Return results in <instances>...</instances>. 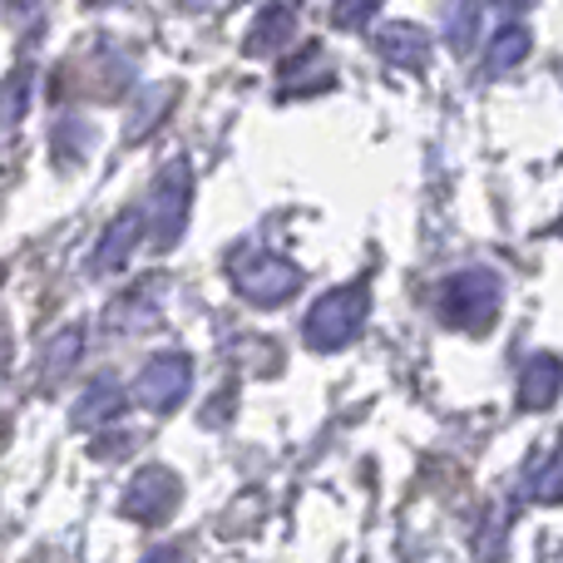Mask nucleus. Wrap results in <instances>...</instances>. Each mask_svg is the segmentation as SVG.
Listing matches in <instances>:
<instances>
[{
	"label": "nucleus",
	"mask_w": 563,
	"mask_h": 563,
	"mask_svg": "<svg viewBox=\"0 0 563 563\" xmlns=\"http://www.w3.org/2000/svg\"><path fill=\"white\" fill-rule=\"evenodd\" d=\"M366 311H371L366 282H351V287H331L327 297H317V307H311L307 321H301V341H307L311 351H336V346H346V341L361 331Z\"/></svg>",
	"instance_id": "nucleus-1"
},
{
	"label": "nucleus",
	"mask_w": 563,
	"mask_h": 563,
	"mask_svg": "<svg viewBox=\"0 0 563 563\" xmlns=\"http://www.w3.org/2000/svg\"><path fill=\"white\" fill-rule=\"evenodd\" d=\"M499 311V277L489 267H465V273L445 277L440 287V317L470 331H489Z\"/></svg>",
	"instance_id": "nucleus-2"
},
{
	"label": "nucleus",
	"mask_w": 563,
	"mask_h": 563,
	"mask_svg": "<svg viewBox=\"0 0 563 563\" xmlns=\"http://www.w3.org/2000/svg\"><path fill=\"white\" fill-rule=\"evenodd\" d=\"M233 287L257 307H277L301 287V273L277 253H238L233 257Z\"/></svg>",
	"instance_id": "nucleus-3"
},
{
	"label": "nucleus",
	"mask_w": 563,
	"mask_h": 563,
	"mask_svg": "<svg viewBox=\"0 0 563 563\" xmlns=\"http://www.w3.org/2000/svg\"><path fill=\"white\" fill-rule=\"evenodd\" d=\"M188 188H194V174H188L184 158L164 164V174L154 178V198H148V228H154V243L158 247H168L178 233H184Z\"/></svg>",
	"instance_id": "nucleus-4"
},
{
	"label": "nucleus",
	"mask_w": 563,
	"mask_h": 563,
	"mask_svg": "<svg viewBox=\"0 0 563 563\" xmlns=\"http://www.w3.org/2000/svg\"><path fill=\"white\" fill-rule=\"evenodd\" d=\"M188 386H194V361L178 356V351H164V356H154L139 371L134 396H139V406H148V410H174L178 400L188 396Z\"/></svg>",
	"instance_id": "nucleus-5"
},
{
	"label": "nucleus",
	"mask_w": 563,
	"mask_h": 563,
	"mask_svg": "<svg viewBox=\"0 0 563 563\" xmlns=\"http://www.w3.org/2000/svg\"><path fill=\"white\" fill-rule=\"evenodd\" d=\"M178 495H184V485H178L174 470L154 465L124 489V505L119 509H124L129 519H139V525H164V519L178 509Z\"/></svg>",
	"instance_id": "nucleus-6"
},
{
	"label": "nucleus",
	"mask_w": 563,
	"mask_h": 563,
	"mask_svg": "<svg viewBox=\"0 0 563 563\" xmlns=\"http://www.w3.org/2000/svg\"><path fill=\"white\" fill-rule=\"evenodd\" d=\"M559 386H563V361L559 356H534L525 366V376H519V400H525L529 410H544L559 400Z\"/></svg>",
	"instance_id": "nucleus-7"
},
{
	"label": "nucleus",
	"mask_w": 563,
	"mask_h": 563,
	"mask_svg": "<svg viewBox=\"0 0 563 563\" xmlns=\"http://www.w3.org/2000/svg\"><path fill=\"white\" fill-rule=\"evenodd\" d=\"M139 228H144V213L139 208H129V213H119V223L104 233V243H99L95 253V267H119L129 253L139 247Z\"/></svg>",
	"instance_id": "nucleus-8"
},
{
	"label": "nucleus",
	"mask_w": 563,
	"mask_h": 563,
	"mask_svg": "<svg viewBox=\"0 0 563 563\" xmlns=\"http://www.w3.org/2000/svg\"><path fill=\"white\" fill-rule=\"evenodd\" d=\"M376 45H380V55H386L390 65H406V69H420L426 65V55H430L426 35H420L416 25H386Z\"/></svg>",
	"instance_id": "nucleus-9"
},
{
	"label": "nucleus",
	"mask_w": 563,
	"mask_h": 563,
	"mask_svg": "<svg viewBox=\"0 0 563 563\" xmlns=\"http://www.w3.org/2000/svg\"><path fill=\"white\" fill-rule=\"evenodd\" d=\"M291 35H297V10H291V5H273V10H263V15H257L253 35H247V49H253V55H263V49H282Z\"/></svg>",
	"instance_id": "nucleus-10"
},
{
	"label": "nucleus",
	"mask_w": 563,
	"mask_h": 563,
	"mask_svg": "<svg viewBox=\"0 0 563 563\" xmlns=\"http://www.w3.org/2000/svg\"><path fill=\"white\" fill-rule=\"evenodd\" d=\"M529 55V30L519 25V20H509V25H499L495 35H489V69H509V65H519V59Z\"/></svg>",
	"instance_id": "nucleus-11"
},
{
	"label": "nucleus",
	"mask_w": 563,
	"mask_h": 563,
	"mask_svg": "<svg viewBox=\"0 0 563 563\" xmlns=\"http://www.w3.org/2000/svg\"><path fill=\"white\" fill-rule=\"evenodd\" d=\"M119 406H124V396H119L109 380H95V386L85 390V400L75 406V426H99V420H114Z\"/></svg>",
	"instance_id": "nucleus-12"
},
{
	"label": "nucleus",
	"mask_w": 563,
	"mask_h": 563,
	"mask_svg": "<svg viewBox=\"0 0 563 563\" xmlns=\"http://www.w3.org/2000/svg\"><path fill=\"white\" fill-rule=\"evenodd\" d=\"M445 30H450V45L465 55V49H475L479 45V10H450V20H445Z\"/></svg>",
	"instance_id": "nucleus-13"
},
{
	"label": "nucleus",
	"mask_w": 563,
	"mask_h": 563,
	"mask_svg": "<svg viewBox=\"0 0 563 563\" xmlns=\"http://www.w3.org/2000/svg\"><path fill=\"white\" fill-rule=\"evenodd\" d=\"M534 499H544V505H559V499H563V445L554 450V460H549V465L539 470V479H534Z\"/></svg>",
	"instance_id": "nucleus-14"
},
{
	"label": "nucleus",
	"mask_w": 563,
	"mask_h": 563,
	"mask_svg": "<svg viewBox=\"0 0 563 563\" xmlns=\"http://www.w3.org/2000/svg\"><path fill=\"white\" fill-rule=\"evenodd\" d=\"M371 15H376V5H341L336 10V25H366Z\"/></svg>",
	"instance_id": "nucleus-15"
},
{
	"label": "nucleus",
	"mask_w": 563,
	"mask_h": 563,
	"mask_svg": "<svg viewBox=\"0 0 563 563\" xmlns=\"http://www.w3.org/2000/svg\"><path fill=\"white\" fill-rule=\"evenodd\" d=\"M144 563H184V549H174V544H164V549H154Z\"/></svg>",
	"instance_id": "nucleus-16"
}]
</instances>
